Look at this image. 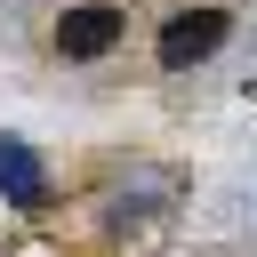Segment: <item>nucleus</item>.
Wrapping results in <instances>:
<instances>
[{
	"instance_id": "f257e3e1",
	"label": "nucleus",
	"mask_w": 257,
	"mask_h": 257,
	"mask_svg": "<svg viewBox=\"0 0 257 257\" xmlns=\"http://www.w3.org/2000/svg\"><path fill=\"white\" fill-rule=\"evenodd\" d=\"M48 40H56L64 64H96V56H112V48L128 40V8H120V0H80V8L56 16Z\"/></svg>"
},
{
	"instance_id": "f03ea898",
	"label": "nucleus",
	"mask_w": 257,
	"mask_h": 257,
	"mask_svg": "<svg viewBox=\"0 0 257 257\" xmlns=\"http://www.w3.org/2000/svg\"><path fill=\"white\" fill-rule=\"evenodd\" d=\"M225 40H233V16H225V8H177V16L161 24L153 56H161L169 72H193V64H209Z\"/></svg>"
},
{
	"instance_id": "7ed1b4c3",
	"label": "nucleus",
	"mask_w": 257,
	"mask_h": 257,
	"mask_svg": "<svg viewBox=\"0 0 257 257\" xmlns=\"http://www.w3.org/2000/svg\"><path fill=\"white\" fill-rule=\"evenodd\" d=\"M0 201L8 209H40L48 201V169H40V153L24 137H0Z\"/></svg>"
}]
</instances>
